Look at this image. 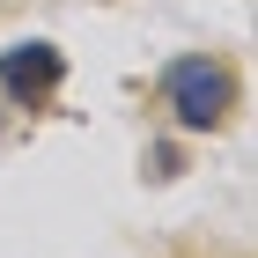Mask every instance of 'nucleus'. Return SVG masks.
<instances>
[{"label": "nucleus", "mask_w": 258, "mask_h": 258, "mask_svg": "<svg viewBox=\"0 0 258 258\" xmlns=\"http://www.w3.org/2000/svg\"><path fill=\"white\" fill-rule=\"evenodd\" d=\"M229 74H221L214 59H177L170 67V111H177L192 133H207V125H221L229 118Z\"/></svg>", "instance_id": "obj_1"}, {"label": "nucleus", "mask_w": 258, "mask_h": 258, "mask_svg": "<svg viewBox=\"0 0 258 258\" xmlns=\"http://www.w3.org/2000/svg\"><path fill=\"white\" fill-rule=\"evenodd\" d=\"M67 74V59L52 44H15L8 59H0V81H8V96H52Z\"/></svg>", "instance_id": "obj_2"}]
</instances>
